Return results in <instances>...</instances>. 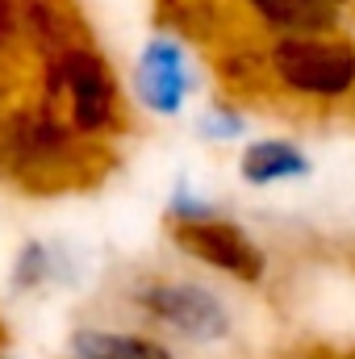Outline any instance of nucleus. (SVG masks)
Returning <instances> with one entry per match:
<instances>
[{
	"instance_id": "f257e3e1",
	"label": "nucleus",
	"mask_w": 355,
	"mask_h": 359,
	"mask_svg": "<svg viewBox=\"0 0 355 359\" xmlns=\"http://www.w3.org/2000/svg\"><path fill=\"white\" fill-rule=\"evenodd\" d=\"M272 76L301 96H343L355 88V46L343 38L318 34H284L272 46Z\"/></svg>"
},
{
	"instance_id": "f03ea898",
	"label": "nucleus",
	"mask_w": 355,
	"mask_h": 359,
	"mask_svg": "<svg viewBox=\"0 0 355 359\" xmlns=\"http://www.w3.org/2000/svg\"><path fill=\"white\" fill-rule=\"evenodd\" d=\"M51 96L67 100V113L80 130H105L117 113V88L109 67L92 55L88 46H72L55 55L51 63Z\"/></svg>"
},
{
	"instance_id": "7ed1b4c3",
	"label": "nucleus",
	"mask_w": 355,
	"mask_h": 359,
	"mask_svg": "<svg viewBox=\"0 0 355 359\" xmlns=\"http://www.w3.org/2000/svg\"><path fill=\"white\" fill-rule=\"evenodd\" d=\"M176 243L188 255L205 259L209 268L230 271L239 280H260L264 276V255L230 222H217V217H184V222H176Z\"/></svg>"
},
{
	"instance_id": "20e7f679",
	"label": "nucleus",
	"mask_w": 355,
	"mask_h": 359,
	"mask_svg": "<svg viewBox=\"0 0 355 359\" xmlns=\"http://www.w3.org/2000/svg\"><path fill=\"white\" fill-rule=\"evenodd\" d=\"M151 313L159 322H168L172 330H180L184 339H222L230 330V318L222 309L217 297H209L205 288H192V284H163V288H151L147 297Z\"/></svg>"
},
{
	"instance_id": "39448f33",
	"label": "nucleus",
	"mask_w": 355,
	"mask_h": 359,
	"mask_svg": "<svg viewBox=\"0 0 355 359\" xmlns=\"http://www.w3.org/2000/svg\"><path fill=\"white\" fill-rule=\"evenodd\" d=\"M138 88L142 100L159 113H176L184 100V55L172 42H151L142 50V67H138Z\"/></svg>"
},
{
	"instance_id": "423d86ee",
	"label": "nucleus",
	"mask_w": 355,
	"mask_h": 359,
	"mask_svg": "<svg viewBox=\"0 0 355 359\" xmlns=\"http://www.w3.org/2000/svg\"><path fill=\"white\" fill-rule=\"evenodd\" d=\"M243 176L251 180V184H276V180H293V176H305L309 172V163H305V155L293 147V142H251L247 151H243Z\"/></svg>"
},
{
	"instance_id": "0eeeda50",
	"label": "nucleus",
	"mask_w": 355,
	"mask_h": 359,
	"mask_svg": "<svg viewBox=\"0 0 355 359\" xmlns=\"http://www.w3.org/2000/svg\"><path fill=\"white\" fill-rule=\"evenodd\" d=\"M72 359H172L168 347L138 339V334H105V330H80L72 339Z\"/></svg>"
},
{
	"instance_id": "6e6552de",
	"label": "nucleus",
	"mask_w": 355,
	"mask_h": 359,
	"mask_svg": "<svg viewBox=\"0 0 355 359\" xmlns=\"http://www.w3.org/2000/svg\"><path fill=\"white\" fill-rule=\"evenodd\" d=\"M251 4L264 21L280 25L284 34H318L335 21L330 4L322 0H251Z\"/></svg>"
},
{
	"instance_id": "1a4fd4ad",
	"label": "nucleus",
	"mask_w": 355,
	"mask_h": 359,
	"mask_svg": "<svg viewBox=\"0 0 355 359\" xmlns=\"http://www.w3.org/2000/svg\"><path fill=\"white\" fill-rule=\"evenodd\" d=\"M205 134H217V138L239 134V121H234V117H213V121H205Z\"/></svg>"
},
{
	"instance_id": "9d476101",
	"label": "nucleus",
	"mask_w": 355,
	"mask_h": 359,
	"mask_svg": "<svg viewBox=\"0 0 355 359\" xmlns=\"http://www.w3.org/2000/svg\"><path fill=\"white\" fill-rule=\"evenodd\" d=\"M322 4H330V8H335V4H343V0H322Z\"/></svg>"
}]
</instances>
